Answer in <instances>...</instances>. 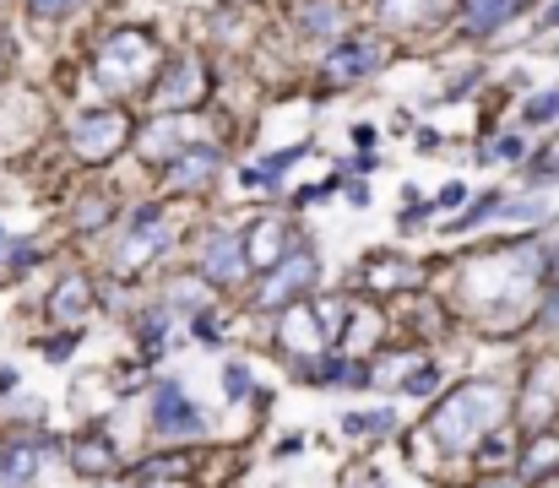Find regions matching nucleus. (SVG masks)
<instances>
[{"label":"nucleus","mask_w":559,"mask_h":488,"mask_svg":"<svg viewBox=\"0 0 559 488\" xmlns=\"http://www.w3.org/2000/svg\"><path fill=\"white\" fill-rule=\"evenodd\" d=\"M527 0H456V22H462V33H473V38H484V33H495L506 16H516Z\"/></svg>","instance_id":"4468645a"},{"label":"nucleus","mask_w":559,"mask_h":488,"mask_svg":"<svg viewBox=\"0 0 559 488\" xmlns=\"http://www.w3.org/2000/svg\"><path fill=\"white\" fill-rule=\"evenodd\" d=\"M223 374H228V380H223V385H228V396H245V391H250V369H245V364H228Z\"/></svg>","instance_id":"bb28decb"},{"label":"nucleus","mask_w":559,"mask_h":488,"mask_svg":"<svg viewBox=\"0 0 559 488\" xmlns=\"http://www.w3.org/2000/svg\"><path fill=\"white\" fill-rule=\"evenodd\" d=\"M153 255H164V201H147V206L131 217V239L115 250V272H120V277H136Z\"/></svg>","instance_id":"423d86ee"},{"label":"nucleus","mask_w":559,"mask_h":488,"mask_svg":"<svg viewBox=\"0 0 559 488\" xmlns=\"http://www.w3.org/2000/svg\"><path fill=\"white\" fill-rule=\"evenodd\" d=\"M164 325H169V316H164V310H158V316H142V342H147V347H153V342L164 347Z\"/></svg>","instance_id":"cd10ccee"},{"label":"nucleus","mask_w":559,"mask_h":488,"mask_svg":"<svg viewBox=\"0 0 559 488\" xmlns=\"http://www.w3.org/2000/svg\"><path fill=\"white\" fill-rule=\"evenodd\" d=\"M76 342H82V331H66V336H55V342H44V353H49V358H66V353H71Z\"/></svg>","instance_id":"c756f323"},{"label":"nucleus","mask_w":559,"mask_h":488,"mask_svg":"<svg viewBox=\"0 0 559 488\" xmlns=\"http://www.w3.org/2000/svg\"><path fill=\"white\" fill-rule=\"evenodd\" d=\"M93 310V283L87 277H66L55 294H49V321H60V325H71L76 331V321Z\"/></svg>","instance_id":"dca6fc26"},{"label":"nucleus","mask_w":559,"mask_h":488,"mask_svg":"<svg viewBox=\"0 0 559 488\" xmlns=\"http://www.w3.org/2000/svg\"><path fill=\"white\" fill-rule=\"evenodd\" d=\"M93 71H98V82L115 87V93L147 87V82L158 76V44H153V33H142V27H120V33L104 44V55H98Z\"/></svg>","instance_id":"f03ea898"},{"label":"nucleus","mask_w":559,"mask_h":488,"mask_svg":"<svg viewBox=\"0 0 559 488\" xmlns=\"http://www.w3.org/2000/svg\"><path fill=\"white\" fill-rule=\"evenodd\" d=\"M109 217H115V201H109V195H82V206L71 212V228H76V234H93V228H104Z\"/></svg>","instance_id":"aec40b11"},{"label":"nucleus","mask_w":559,"mask_h":488,"mask_svg":"<svg viewBox=\"0 0 559 488\" xmlns=\"http://www.w3.org/2000/svg\"><path fill=\"white\" fill-rule=\"evenodd\" d=\"M462 201H467V190H462V185H451V190L440 195V206H462Z\"/></svg>","instance_id":"2f4dec72"},{"label":"nucleus","mask_w":559,"mask_h":488,"mask_svg":"<svg viewBox=\"0 0 559 488\" xmlns=\"http://www.w3.org/2000/svg\"><path fill=\"white\" fill-rule=\"evenodd\" d=\"M294 22H299V33H310V38H332V33L348 27V16H343L337 0H299Z\"/></svg>","instance_id":"f3484780"},{"label":"nucleus","mask_w":559,"mask_h":488,"mask_svg":"<svg viewBox=\"0 0 559 488\" xmlns=\"http://www.w3.org/2000/svg\"><path fill=\"white\" fill-rule=\"evenodd\" d=\"M500 418H506V391H500L495 380H467L462 391H451V396L435 407L429 435H435L445 451H467V445H478L484 435H495Z\"/></svg>","instance_id":"f257e3e1"},{"label":"nucleus","mask_w":559,"mask_h":488,"mask_svg":"<svg viewBox=\"0 0 559 488\" xmlns=\"http://www.w3.org/2000/svg\"><path fill=\"white\" fill-rule=\"evenodd\" d=\"M348 435H374V440L391 435V413H385V407H380V413H354V418H348Z\"/></svg>","instance_id":"5701e85b"},{"label":"nucleus","mask_w":559,"mask_h":488,"mask_svg":"<svg viewBox=\"0 0 559 488\" xmlns=\"http://www.w3.org/2000/svg\"><path fill=\"white\" fill-rule=\"evenodd\" d=\"M374 66H380V44H374V38H348V44H337V49L326 55V82H332V87H348V82L370 76Z\"/></svg>","instance_id":"f8f14e48"},{"label":"nucleus","mask_w":559,"mask_h":488,"mask_svg":"<svg viewBox=\"0 0 559 488\" xmlns=\"http://www.w3.org/2000/svg\"><path fill=\"white\" fill-rule=\"evenodd\" d=\"M555 413H559V358H538V364L527 369V385H522L516 418H522L527 435H538Z\"/></svg>","instance_id":"0eeeda50"},{"label":"nucleus","mask_w":559,"mask_h":488,"mask_svg":"<svg viewBox=\"0 0 559 488\" xmlns=\"http://www.w3.org/2000/svg\"><path fill=\"white\" fill-rule=\"evenodd\" d=\"M522 153V142L516 136H506V142H495V158H516Z\"/></svg>","instance_id":"7c9ffc66"},{"label":"nucleus","mask_w":559,"mask_h":488,"mask_svg":"<svg viewBox=\"0 0 559 488\" xmlns=\"http://www.w3.org/2000/svg\"><path fill=\"white\" fill-rule=\"evenodd\" d=\"M435 385H440V369H435V364H418V369L402 380V391H407V396H429Z\"/></svg>","instance_id":"b1692460"},{"label":"nucleus","mask_w":559,"mask_h":488,"mask_svg":"<svg viewBox=\"0 0 559 488\" xmlns=\"http://www.w3.org/2000/svg\"><path fill=\"white\" fill-rule=\"evenodd\" d=\"M66 456H71V467L87 473V478H98V473H109V467L120 462V451H115L109 435H76V440L66 445Z\"/></svg>","instance_id":"2eb2a0df"},{"label":"nucleus","mask_w":559,"mask_h":488,"mask_svg":"<svg viewBox=\"0 0 559 488\" xmlns=\"http://www.w3.org/2000/svg\"><path fill=\"white\" fill-rule=\"evenodd\" d=\"M316 277H321V261H316V250H288L277 266H272V277H266V288L255 294V305L261 310H283V305H305L310 299V288H316Z\"/></svg>","instance_id":"39448f33"},{"label":"nucleus","mask_w":559,"mask_h":488,"mask_svg":"<svg viewBox=\"0 0 559 488\" xmlns=\"http://www.w3.org/2000/svg\"><path fill=\"white\" fill-rule=\"evenodd\" d=\"M206 87H212L206 66H201L195 55H180V60L158 66V76L147 82V104H153V115H164V120H180V115H190V109H201Z\"/></svg>","instance_id":"20e7f679"},{"label":"nucleus","mask_w":559,"mask_h":488,"mask_svg":"<svg viewBox=\"0 0 559 488\" xmlns=\"http://www.w3.org/2000/svg\"><path fill=\"white\" fill-rule=\"evenodd\" d=\"M239 245H245V266H255V272H272L288 250H299V239H294V228L283 217H255Z\"/></svg>","instance_id":"9d476101"},{"label":"nucleus","mask_w":559,"mask_h":488,"mask_svg":"<svg viewBox=\"0 0 559 488\" xmlns=\"http://www.w3.org/2000/svg\"><path fill=\"white\" fill-rule=\"evenodd\" d=\"M527 120H533V126H549V120H559V93H538V98L527 104Z\"/></svg>","instance_id":"a878e982"},{"label":"nucleus","mask_w":559,"mask_h":488,"mask_svg":"<svg viewBox=\"0 0 559 488\" xmlns=\"http://www.w3.org/2000/svg\"><path fill=\"white\" fill-rule=\"evenodd\" d=\"M511 462H516L511 435H500V429H495V435H484V440H478V467H484V473H500V467H511Z\"/></svg>","instance_id":"412c9836"},{"label":"nucleus","mask_w":559,"mask_h":488,"mask_svg":"<svg viewBox=\"0 0 559 488\" xmlns=\"http://www.w3.org/2000/svg\"><path fill=\"white\" fill-rule=\"evenodd\" d=\"M217 168H223L217 147H180L175 158L158 168V185L175 190V195H201V190L217 179Z\"/></svg>","instance_id":"1a4fd4ad"},{"label":"nucleus","mask_w":559,"mask_h":488,"mask_svg":"<svg viewBox=\"0 0 559 488\" xmlns=\"http://www.w3.org/2000/svg\"><path fill=\"white\" fill-rule=\"evenodd\" d=\"M538 488H559V478H555V484H538Z\"/></svg>","instance_id":"c9c22d12"},{"label":"nucleus","mask_w":559,"mask_h":488,"mask_svg":"<svg viewBox=\"0 0 559 488\" xmlns=\"http://www.w3.org/2000/svg\"><path fill=\"white\" fill-rule=\"evenodd\" d=\"M549 316H555V321H559V294H555V299H549Z\"/></svg>","instance_id":"f704fd0d"},{"label":"nucleus","mask_w":559,"mask_h":488,"mask_svg":"<svg viewBox=\"0 0 559 488\" xmlns=\"http://www.w3.org/2000/svg\"><path fill=\"white\" fill-rule=\"evenodd\" d=\"M522 473L527 478H544V473H559V435H538L522 456Z\"/></svg>","instance_id":"6ab92c4d"},{"label":"nucleus","mask_w":559,"mask_h":488,"mask_svg":"<svg viewBox=\"0 0 559 488\" xmlns=\"http://www.w3.org/2000/svg\"><path fill=\"white\" fill-rule=\"evenodd\" d=\"M365 283H370V294H407V288H418L424 283V272L413 266V261H402V255H374L365 261Z\"/></svg>","instance_id":"ddd939ff"},{"label":"nucleus","mask_w":559,"mask_h":488,"mask_svg":"<svg viewBox=\"0 0 559 488\" xmlns=\"http://www.w3.org/2000/svg\"><path fill=\"white\" fill-rule=\"evenodd\" d=\"M190 331H195V342H206V347H212V342L223 336V331H217V316H201V310H195V321H190Z\"/></svg>","instance_id":"c85d7f7f"},{"label":"nucleus","mask_w":559,"mask_h":488,"mask_svg":"<svg viewBox=\"0 0 559 488\" xmlns=\"http://www.w3.org/2000/svg\"><path fill=\"white\" fill-rule=\"evenodd\" d=\"M33 478H38V445H27V440L5 445V451H0V484L5 488H27Z\"/></svg>","instance_id":"a211bd4d"},{"label":"nucleus","mask_w":559,"mask_h":488,"mask_svg":"<svg viewBox=\"0 0 559 488\" xmlns=\"http://www.w3.org/2000/svg\"><path fill=\"white\" fill-rule=\"evenodd\" d=\"M245 245L234 234H201V277L212 288H239L245 283Z\"/></svg>","instance_id":"9b49d317"},{"label":"nucleus","mask_w":559,"mask_h":488,"mask_svg":"<svg viewBox=\"0 0 559 488\" xmlns=\"http://www.w3.org/2000/svg\"><path fill=\"white\" fill-rule=\"evenodd\" d=\"M5 255H11V239H5V228H0V261H5Z\"/></svg>","instance_id":"72a5a7b5"},{"label":"nucleus","mask_w":559,"mask_h":488,"mask_svg":"<svg viewBox=\"0 0 559 488\" xmlns=\"http://www.w3.org/2000/svg\"><path fill=\"white\" fill-rule=\"evenodd\" d=\"M153 429H158V440H186V435L206 429V413L190 402L180 380H164L158 385V396H153Z\"/></svg>","instance_id":"6e6552de"},{"label":"nucleus","mask_w":559,"mask_h":488,"mask_svg":"<svg viewBox=\"0 0 559 488\" xmlns=\"http://www.w3.org/2000/svg\"><path fill=\"white\" fill-rule=\"evenodd\" d=\"M190 456H153L147 467H136V484H169V478H190Z\"/></svg>","instance_id":"4be33fe9"},{"label":"nucleus","mask_w":559,"mask_h":488,"mask_svg":"<svg viewBox=\"0 0 559 488\" xmlns=\"http://www.w3.org/2000/svg\"><path fill=\"white\" fill-rule=\"evenodd\" d=\"M82 0H27V16H38V22H60V16H71Z\"/></svg>","instance_id":"393cba45"},{"label":"nucleus","mask_w":559,"mask_h":488,"mask_svg":"<svg viewBox=\"0 0 559 488\" xmlns=\"http://www.w3.org/2000/svg\"><path fill=\"white\" fill-rule=\"evenodd\" d=\"M11 385H16V374H11V369H0V391H11Z\"/></svg>","instance_id":"473e14b6"},{"label":"nucleus","mask_w":559,"mask_h":488,"mask_svg":"<svg viewBox=\"0 0 559 488\" xmlns=\"http://www.w3.org/2000/svg\"><path fill=\"white\" fill-rule=\"evenodd\" d=\"M136 142V120L126 109H87L66 126V147L82 163H109Z\"/></svg>","instance_id":"7ed1b4c3"}]
</instances>
